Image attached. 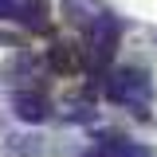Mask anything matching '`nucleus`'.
Wrapping results in <instances>:
<instances>
[{"mask_svg":"<svg viewBox=\"0 0 157 157\" xmlns=\"http://www.w3.org/2000/svg\"><path fill=\"white\" fill-rule=\"evenodd\" d=\"M47 59H51V67H55V71H63V75L78 67V59H75V47H71V43H55Z\"/></svg>","mask_w":157,"mask_h":157,"instance_id":"423d86ee","label":"nucleus"},{"mask_svg":"<svg viewBox=\"0 0 157 157\" xmlns=\"http://www.w3.org/2000/svg\"><path fill=\"white\" fill-rule=\"evenodd\" d=\"M20 24L32 28V32H47L51 28V16H47V4L43 0H20Z\"/></svg>","mask_w":157,"mask_h":157,"instance_id":"20e7f679","label":"nucleus"},{"mask_svg":"<svg viewBox=\"0 0 157 157\" xmlns=\"http://www.w3.org/2000/svg\"><path fill=\"white\" fill-rule=\"evenodd\" d=\"M20 16V0H0V20H16Z\"/></svg>","mask_w":157,"mask_h":157,"instance_id":"0eeeda50","label":"nucleus"},{"mask_svg":"<svg viewBox=\"0 0 157 157\" xmlns=\"http://www.w3.org/2000/svg\"><path fill=\"white\" fill-rule=\"evenodd\" d=\"M145 90H149L145 71H118V75L106 82V94H110V102H126V106L141 102V98H145Z\"/></svg>","mask_w":157,"mask_h":157,"instance_id":"f257e3e1","label":"nucleus"},{"mask_svg":"<svg viewBox=\"0 0 157 157\" xmlns=\"http://www.w3.org/2000/svg\"><path fill=\"white\" fill-rule=\"evenodd\" d=\"M114 47H118V24L106 20V16L94 20V47H90V51H94V59L102 63V67L114 59Z\"/></svg>","mask_w":157,"mask_h":157,"instance_id":"7ed1b4c3","label":"nucleus"},{"mask_svg":"<svg viewBox=\"0 0 157 157\" xmlns=\"http://www.w3.org/2000/svg\"><path fill=\"white\" fill-rule=\"evenodd\" d=\"M86 157H153L145 145H137V141H102L98 149H90Z\"/></svg>","mask_w":157,"mask_h":157,"instance_id":"39448f33","label":"nucleus"},{"mask_svg":"<svg viewBox=\"0 0 157 157\" xmlns=\"http://www.w3.org/2000/svg\"><path fill=\"white\" fill-rule=\"evenodd\" d=\"M12 110H16L20 122H43V118L51 114V102L39 94V90H20L12 98Z\"/></svg>","mask_w":157,"mask_h":157,"instance_id":"f03ea898","label":"nucleus"}]
</instances>
